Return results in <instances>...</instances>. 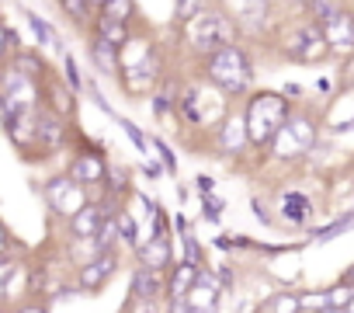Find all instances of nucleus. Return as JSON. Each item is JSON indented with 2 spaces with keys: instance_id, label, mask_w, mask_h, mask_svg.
I'll use <instances>...</instances> for the list:
<instances>
[{
  "instance_id": "nucleus-1",
  "label": "nucleus",
  "mask_w": 354,
  "mask_h": 313,
  "mask_svg": "<svg viewBox=\"0 0 354 313\" xmlns=\"http://www.w3.org/2000/svg\"><path fill=\"white\" fill-rule=\"evenodd\" d=\"M285 122H288V101L281 94L264 91V94L250 98L247 115H243V129H247V139L254 146H268Z\"/></svg>"
},
{
  "instance_id": "nucleus-2",
  "label": "nucleus",
  "mask_w": 354,
  "mask_h": 313,
  "mask_svg": "<svg viewBox=\"0 0 354 313\" xmlns=\"http://www.w3.org/2000/svg\"><path fill=\"white\" fill-rule=\"evenodd\" d=\"M233 39H236V28H233V18H226V11L205 8L195 21H188V46L198 56H216L230 49Z\"/></svg>"
},
{
  "instance_id": "nucleus-3",
  "label": "nucleus",
  "mask_w": 354,
  "mask_h": 313,
  "mask_svg": "<svg viewBox=\"0 0 354 313\" xmlns=\"http://www.w3.org/2000/svg\"><path fill=\"white\" fill-rule=\"evenodd\" d=\"M205 73H209L212 87H219L223 94H243V91L254 84L250 56H247L240 46H230V49H223V53L209 56Z\"/></svg>"
},
{
  "instance_id": "nucleus-4",
  "label": "nucleus",
  "mask_w": 354,
  "mask_h": 313,
  "mask_svg": "<svg viewBox=\"0 0 354 313\" xmlns=\"http://www.w3.org/2000/svg\"><path fill=\"white\" fill-rule=\"evenodd\" d=\"M46 199H49V209H53L56 216H63V220L77 216V213L87 206V192H84L77 181H70L66 175L46 181Z\"/></svg>"
},
{
  "instance_id": "nucleus-5",
  "label": "nucleus",
  "mask_w": 354,
  "mask_h": 313,
  "mask_svg": "<svg viewBox=\"0 0 354 313\" xmlns=\"http://www.w3.org/2000/svg\"><path fill=\"white\" fill-rule=\"evenodd\" d=\"M160 73H163V60H160V53L153 49L149 56H142L139 63H132V66H125V70H122L125 94H129V98H139V94H146L149 87H156Z\"/></svg>"
},
{
  "instance_id": "nucleus-6",
  "label": "nucleus",
  "mask_w": 354,
  "mask_h": 313,
  "mask_svg": "<svg viewBox=\"0 0 354 313\" xmlns=\"http://www.w3.org/2000/svg\"><path fill=\"white\" fill-rule=\"evenodd\" d=\"M285 53H288L292 60H299V63H316V60H323L330 49H326V42H323L319 25H302L299 32H292V35L285 39Z\"/></svg>"
},
{
  "instance_id": "nucleus-7",
  "label": "nucleus",
  "mask_w": 354,
  "mask_h": 313,
  "mask_svg": "<svg viewBox=\"0 0 354 313\" xmlns=\"http://www.w3.org/2000/svg\"><path fill=\"white\" fill-rule=\"evenodd\" d=\"M309 143H313V125L306 118H288L271 139L278 156H299L302 150H309Z\"/></svg>"
},
{
  "instance_id": "nucleus-8",
  "label": "nucleus",
  "mask_w": 354,
  "mask_h": 313,
  "mask_svg": "<svg viewBox=\"0 0 354 313\" xmlns=\"http://www.w3.org/2000/svg\"><path fill=\"white\" fill-rule=\"evenodd\" d=\"M115 268H118L115 251H104V254H97V258H91V261H84V265L77 268V285H80L84 292H97V289H104V285L111 282Z\"/></svg>"
},
{
  "instance_id": "nucleus-9",
  "label": "nucleus",
  "mask_w": 354,
  "mask_h": 313,
  "mask_svg": "<svg viewBox=\"0 0 354 313\" xmlns=\"http://www.w3.org/2000/svg\"><path fill=\"white\" fill-rule=\"evenodd\" d=\"M319 32H323V42H326V49H354V15H347V11H337L333 18H326L323 25H319Z\"/></svg>"
},
{
  "instance_id": "nucleus-10",
  "label": "nucleus",
  "mask_w": 354,
  "mask_h": 313,
  "mask_svg": "<svg viewBox=\"0 0 354 313\" xmlns=\"http://www.w3.org/2000/svg\"><path fill=\"white\" fill-rule=\"evenodd\" d=\"M66 178L77 181L80 188H87V185H101V181L108 178V164H104V156H101V153H80L77 161L70 164Z\"/></svg>"
},
{
  "instance_id": "nucleus-11",
  "label": "nucleus",
  "mask_w": 354,
  "mask_h": 313,
  "mask_svg": "<svg viewBox=\"0 0 354 313\" xmlns=\"http://www.w3.org/2000/svg\"><path fill=\"white\" fill-rule=\"evenodd\" d=\"M136 258H139V268H149V271H170V247H167V237L156 233L153 240L139 244L136 247Z\"/></svg>"
},
{
  "instance_id": "nucleus-12",
  "label": "nucleus",
  "mask_w": 354,
  "mask_h": 313,
  "mask_svg": "<svg viewBox=\"0 0 354 313\" xmlns=\"http://www.w3.org/2000/svg\"><path fill=\"white\" fill-rule=\"evenodd\" d=\"M104 216H111L104 206H84L77 216H70L66 223H70V230H73V237L77 240H94L97 237V230H101V223H104Z\"/></svg>"
},
{
  "instance_id": "nucleus-13",
  "label": "nucleus",
  "mask_w": 354,
  "mask_h": 313,
  "mask_svg": "<svg viewBox=\"0 0 354 313\" xmlns=\"http://www.w3.org/2000/svg\"><path fill=\"white\" fill-rule=\"evenodd\" d=\"M63 143V118L49 108L35 111V146L39 150H53Z\"/></svg>"
},
{
  "instance_id": "nucleus-14",
  "label": "nucleus",
  "mask_w": 354,
  "mask_h": 313,
  "mask_svg": "<svg viewBox=\"0 0 354 313\" xmlns=\"http://www.w3.org/2000/svg\"><path fill=\"white\" fill-rule=\"evenodd\" d=\"M198 265L195 261H185V265H177V268H170L167 271V299H185L188 296V289L198 282Z\"/></svg>"
},
{
  "instance_id": "nucleus-15",
  "label": "nucleus",
  "mask_w": 354,
  "mask_h": 313,
  "mask_svg": "<svg viewBox=\"0 0 354 313\" xmlns=\"http://www.w3.org/2000/svg\"><path fill=\"white\" fill-rule=\"evenodd\" d=\"M160 292H167V275L163 271H149V268H136V275H132V296L142 299V303H149Z\"/></svg>"
},
{
  "instance_id": "nucleus-16",
  "label": "nucleus",
  "mask_w": 354,
  "mask_h": 313,
  "mask_svg": "<svg viewBox=\"0 0 354 313\" xmlns=\"http://www.w3.org/2000/svg\"><path fill=\"white\" fill-rule=\"evenodd\" d=\"M91 60L101 73H122V49L118 46H108L101 39L91 42Z\"/></svg>"
},
{
  "instance_id": "nucleus-17",
  "label": "nucleus",
  "mask_w": 354,
  "mask_h": 313,
  "mask_svg": "<svg viewBox=\"0 0 354 313\" xmlns=\"http://www.w3.org/2000/svg\"><path fill=\"white\" fill-rule=\"evenodd\" d=\"M132 15H136V8L129 0H108V4L97 8V18H108V21H118V25H129Z\"/></svg>"
},
{
  "instance_id": "nucleus-18",
  "label": "nucleus",
  "mask_w": 354,
  "mask_h": 313,
  "mask_svg": "<svg viewBox=\"0 0 354 313\" xmlns=\"http://www.w3.org/2000/svg\"><path fill=\"white\" fill-rule=\"evenodd\" d=\"M59 8L70 15V21H73V25H91V21H94L91 15H97V8H101V4H84V0L77 4V0H63Z\"/></svg>"
},
{
  "instance_id": "nucleus-19",
  "label": "nucleus",
  "mask_w": 354,
  "mask_h": 313,
  "mask_svg": "<svg viewBox=\"0 0 354 313\" xmlns=\"http://www.w3.org/2000/svg\"><path fill=\"white\" fill-rule=\"evenodd\" d=\"M219 143H223L226 153H236L240 143H247V129H243V122H230L226 129H219Z\"/></svg>"
},
{
  "instance_id": "nucleus-20",
  "label": "nucleus",
  "mask_w": 354,
  "mask_h": 313,
  "mask_svg": "<svg viewBox=\"0 0 354 313\" xmlns=\"http://www.w3.org/2000/svg\"><path fill=\"white\" fill-rule=\"evenodd\" d=\"M25 18H28V25L35 28V35H39V42H42L46 49H59V35H56V32H53V28H49V25H46L35 11H28Z\"/></svg>"
},
{
  "instance_id": "nucleus-21",
  "label": "nucleus",
  "mask_w": 354,
  "mask_h": 313,
  "mask_svg": "<svg viewBox=\"0 0 354 313\" xmlns=\"http://www.w3.org/2000/svg\"><path fill=\"white\" fill-rule=\"evenodd\" d=\"M115 230H118V240H125V244H132V247H136V240H139V226L132 223V216L115 213Z\"/></svg>"
},
{
  "instance_id": "nucleus-22",
  "label": "nucleus",
  "mask_w": 354,
  "mask_h": 313,
  "mask_svg": "<svg viewBox=\"0 0 354 313\" xmlns=\"http://www.w3.org/2000/svg\"><path fill=\"white\" fill-rule=\"evenodd\" d=\"M18 261H11V258H0V296H8V289H11V282L18 278Z\"/></svg>"
},
{
  "instance_id": "nucleus-23",
  "label": "nucleus",
  "mask_w": 354,
  "mask_h": 313,
  "mask_svg": "<svg viewBox=\"0 0 354 313\" xmlns=\"http://www.w3.org/2000/svg\"><path fill=\"white\" fill-rule=\"evenodd\" d=\"M306 213H309V202H306L302 195H288V199H285V216H288L292 223H302Z\"/></svg>"
},
{
  "instance_id": "nucleus-24",
  "label": "nucleus",
  "mask_w": 354,
  "mask_h": 313,
  "mask_svg": "<svg viewBox=\"0 0 354 313\" xmlns=\"http://www.w3.org/2000/svg\"><path fill=\"white\" fill-rule=\"evenodd\" d=\"M15 46H18V39H15V32L0 21V63H4L11 53H15Z\"/></svg>"
},
{
  "instance_id": "nucleus-25",
  "label": "nucleus",
  "mask_w": 354,
  "mask_h": 313,
  "mask_svg": "<svg viewBox=\"0 0 354 313\" xmlns=\"http://www.w3.org/2000/svg\"><path fill=\"white\" fill-rule=\"evenodd\" d=\"M309 11H313V15H319V25H323V21H326V18H333L340 8H337V4H309Z\"/></svg>"
},
{
  "instance_id": "nucleus-26",
  "label": "nucleus",
  "mask_w": 354,
  "mask_h": 313,
  "mask_svg": "<svg viewBox=\"0 0 354 313\" xmlns=\"http://www.w3.org/2000/svg\"><path fill=\"white\" fill-rule=\"evenodd\" d=\"M8 240H11V237H8L4 223H0V258H4V251H8Z\"/></svg>"
},
{
  "instance_id": "nucleus-27",
  "label": "nucleus",
  "mask_w": 354,
  "mask_h": 313,
  "mask_svg": "<svg viewBox=\"0 0 354 313\" xmlns=\"http://www.w3.org/2000/svg\"><path fill=\"white\" fill-rule=\"evenodd\" d=\"M18 313H49V310H46V306H39V303H32V306H21Z\"/></svg>"
},
{
  "instance_id": "nucleus-28",
  "label": "nucleus",
  "mask_w": 354,
  "mask_h": 313,
  "mask_svg": "<svg viewBox=\"0 0 354 313\" xmlns=\"http://www.w3.org/2000/svg\"><path fill=\"white\" fill-rule=\"evenodd\" d=\"M347 313H354V296H351V306H347Z\"/></svg>"
},
{
  "instance_id": "nucleus-29",
  "label": "nucleus",
  "mask_w": 354,
  "mask_h": 313,
  "mask_svg": "<svg viewBox=\"0 0 354 313\" xmlns=\"http://www.w3.org/2000/svg\"><path fill=\"white\" fill-rule=\"evenodd\" d=\"M344 282H354V271H351V275H347V278H344Z\"/></svg>"
},
{
  "instance_id": "nucleus-30",
  "label": "nucleus",
  "mask_w": 354,
  "mask_h": 313,
  "mask_svg": "<svg viewBox=\"0 0 354 313\" xmlns=\"http://www.w3.org/2000/svg\"><path fill=\"white\" fill-rule=\"evenodd\" d=\"M323 313H340V310H323Z\"/></svg>"
},
{
  "instance_id": "nucleus-31",
  "label": "nucleus",
  "mask_w": 354,
  "mask_h": 313,
  "mask_svg": "<svg viewBox=\"0 0 354 313\" xmlns=\"http://www.w3.org/2000/svg\"><path fill=\"white\" fill-rule=\"evenodd\" d=\"M0 313H4V310H0Z\"/></svg>"
}]
</instances>
